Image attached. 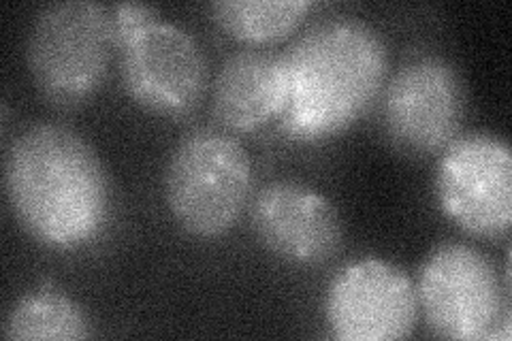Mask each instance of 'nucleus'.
Instances as JSON below:
<instances>
[{"instance_id":"f257e3e1","label":"nucleus","mask_w":512,"mask_h":341,"mask_svg":"<svg viewBox=\"0 0 512 341\" xmlns=\"http://www.w3.org/2000/svg\"><path fill=\"white\" fill-rule=\"evenodd\" d=\"M5 192L22 229L58 252L90 246L111 214V184L99 154L62 124L28 126L11 141Z\"/></svg>"},{"instance_id":"f03ea898","label":"nucleus","mask_w":512,"mask_h":341,"mask_svg":"<svg viewBox=\"0 0 512 341\" xmlns=\"http://www.w3.org/2000/svg\"><path fill=\"white\" fill-rule=\"evenodd\" d=\"M282 58L288 94L278 120L299 141L346 131L374 105L389 73L380 32L348 15L310 26Z\"/></svg>"},{"instance_id":"7ed1b4c3","label":"nucleus","mask_w":512,"mask_h":341,"mask_svg":"<svg viewBox=\"0 0 512 341\" xmlns=\"http://www.w3.org/2000/svg\"><path fill=\"white\" fill-rule=\"evenodd\" d=\"M252 162L237 139L195 128L175 145L163 177L169 214L192 237L229 233L248 203Z\"/></svg>"},{"instance_id":"20e7f679","label":"nucleus","mask_w":512,"mask_h":341,"mask_svg":"<svg viewBox=\"0 0 512 341\" xmlns=\"http://www.w3.org/2000/svg\"><path fill=\"white\" fill-rule=\"evenodd\" d=\"M109 9L92 0L45 5L26 39L28 73L43 99L60 109L88 103L109 71Z\"/></svg>"},{"instance_id":"39448f33","label":"nucleus","mask_w":512,"mask_h":341,"mask_svg":"<svg viewBox=\"0 0 512 341\" xmlns=\"http://www.w3.org/2000/svg\"><path fill=\"white\" fill-rule=\"evenodd\" d=\"M416 301L429 333L440 339H493L510 324L498 271L468 243L448 241L429 252L419 271Z\"/></svg>"},{"instance_id":"423d86ee","label":"nucleus","mask_w":512,"mask_h":341,"mask_svg":"<svg viewBox=\"0 0 512 341\" xmlns=\"http://www.w3.org/2000/svg\"><path fill=\"white\" fill-rule=\"evenodd\" d=\"M466 109V84L455 64L436 54L414 56L384 90V133L408 156L440 154L461 135Z\"/></svg>"},{"instance_id":"0eeeda50","label":"nucleus","mask_w":512,"mask_h":341,"mask_svg":"<svg viewBox=\"0 0 512 341\" xmlns=\"http://www.w3.org/2000/svg\"><path fill=\"white\" fill-rule=\"evenodd\" d=\"M436 197L444 216L474 237L495 239L512 226V154L493 133L459 135L442 152Z\"/></svg>"},{"instance_id":"6e6552de","label":"nucleus","mask_w":512,"mask_h":341,"mask_svg":"<svg viewBox=\"0 0 512 341\" xmlns=\"http://www.w3.org/2000/svg\"><path fill=\"white\" fill-rule=\"evenodd\" d=\"M126 94L150 113L180 118L195 109L207 86V58L188 30L158 20L120 50Z\"/></svg>"},{"instance_id":"1a4fd4ad","label":"nucleus","mask_w":512,"mask_h":341,"mask_svg":"<svg viewBox=\"0 0 512 341\" xmlns=\"http://www.w3.org/2000/svg\"><path fill=\"white\" fill-rule=\"evenodd\" d=\"M325 310L333 337L342 341L406 339L419 320L412 280L380 258H363L335 275Z\"/></svg>"},{"instance_id":"9d476101","label":"nucleus","mask_w":512,"mask_h":341,"mask_svg":"<svg viewBox=\"0 0 512 341\" xmlns=\"http://www.w3.org/2000/svg\"><path fill=\"white\" fill-rule=\"evenodd\" d=\"M252 229L280 261L299 267L329 263L344 246V222L335 205L308 184H265L250 209Z\"/></svg>"},{"instance_id":"9b49d317","label":"nucleus","mask_w":512,"mask_h":341,"mask_svg":"<svg viewBox=\"0 0 512 341\" xmlns=\"http://www.w3.org/2000/svg\"><path fill=\"white\" fill-rule=\"evenodd\" d=\"M288 79L282 54L239 50L222 62L212 90L214 118L229 131H259L286 105Z\"/></svg>"},{"instance_id":"f8f14e48","label":"nucleus","mask_w":512,"mask_h":341,"mask_svg":"<svg viewBox=\"0 0 512 341\" xmlns=\"http://www.w3.org/2000/svg\"><path fill=\"white\" fill-rule=\"evenodd\" d=\"M3 337L79 341L92 337V322L75 299L62 290L43 286L13 303L3 324Z\"/></svg>"},{"instance_id":"ddd939ff","label":"nucleus","mask_w":512,"mask_h":341,"mask_svg":"<svg viewBox=\"0 0 512 341\" xmlns=\"http://www.w3.org/2000/svg\"><path fill=\"white\" fill-rule=\"evenodd\" d=\"M314 9L310 0H216L214 22L237 41L271 43L284 39Z\"/></svg>"},{"instance_id":"4468645a","label":"nucleus","mask_w":512,"mask_h":341,"mask_svg":"<svg viewBox=\"0 0 512 341\" xmlns=\"http://www.w3.org/2000/svg\"><path fill=\"white\" fill-rule=\"evenodd\" d=\"M158 22V9L141 3H118L109 9L111 39L116 50L131 41L139 30Z\"/></svg>"}]
</instances>
